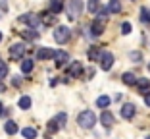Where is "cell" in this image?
Segmentation results:
<instances>
[{
  "label": "cell",
  "mask_w": 150,
  "mask_h": 139,
  "mask_svg": "<svg viewBox=\"0 0 150 139\" xmlns=\"http://www.w3.org/2000/svg\"><path fill=\"white\" fill-rule=\"evenodd\" d=\"M46 130H48V133H56V131H60L62 128L58 126V122H56V120L52 118V120L48 122V126H46Z\"/></svg>",
  "instance_id": "d4e9b609"
},
{
  "label": "cell",
  "mask_w": 150,
  "mask_h": 139,
  "mask_svg": "<svg viewBox=\"0 0 150 139\" xmlns=\"http://www.w3.org/2000/svg\"><path fill=\"white\" fill-rule=\"evenodd\" d=\"M108 12H110L108 8L100 10V12H98V18H96V19H100V21H106V18H108Z\"/></svg>",
  "instance_id": "f1b7e54d"
},
{
  "label": "cell",
  "mask_w": 150,
  "mask_h": 139,
  "mask_svg": "<svg viewBox=\"0 0 150 139\" xmlns=\"http://www.w3.org/2000/svg\"><path fill=\"white\" fill-rule=\"evenodd\" d=\"M18 130H19V128H18V124H16L13 120H8V122L4 124V131H6L8 135H13V133H18Z\"/></svg>",
  "instance_id": "9a60e30c"
},
{
  "label": "cell",
  "mask_w": 150,
  "mask_h": 139,
  "mask_svg": "<svg viewBox=\"0 0 150 139\" xmlns=\"http://www.w3.org/2000/svg\"><path fill=\"white\" fill-rule=\"evenodd\" d=\"M135 112H137V108H135V104H131V103H127V104L121 106V116H123L125 120H131V118L135 116Z\"/></svg>",
  "instance_id": "30bf717a"
},
{
  "label": "cell",
  "mask_w": 150,
  "mask_h": 139,
  "mask_svg": "<svg viewBox=\"0 0 150 139\" xmlns=\"http://www.w3.org/2000/svg\"><path fill=\"white\" fill-rule=\"evenodd\" d=\"M100 122H102V126H104V128H112V126H114V122H115V118H114V114H112V112L104 110L102 116H100Z\"/></svg>",
  "instance_id": "8fae6325"
},
{
  "label": "cell",
  "mask_w": 150,
  "mask_h": 139,
  "mask_svg": "<svg viewBox=\"0 0 150 139\" xmlns=\"http://www.w3.org/2000/svg\"><path fill=\"white\" fill-rule=\"evenodd\" d=\"M121 33H123V35H129V33H131V23L129 21H125L123 25H121Z\"/></svg>",
  "instance_id": "f546056e"
},
{
  "label": "cell",
  "mask_w": 150,
  "mask_h": 139,
  "mask_svg": "<svg viewBox=\"0 0 150 139\" xmlns=\"http://www.w3.org/2000/svg\"><path fill=\"white\" fill-rule=\"evenodd\" d=\"M21 135L25 139H35L37 137V130H35V128H23V130H21Z\"/></svg>",
  "instance_id": "ffe728a7"
},
{
  "label": "cell",
  "mask_w": 150,
  "mask_h": 139,
  "mask_svg": "<svg viewBox=\"0 0 150 139\" xmlns=\"http://www.w3.org/2000/svg\"><path fill=\"white\" fill-rule=\"evenodd\" d=\"M137 87H139V91H141L142 95H146L148 93V87H150V81L146 79V77H141V79L137 81Z\"/></svg>",
  "instance_id": "2e32d148"
},
{
  "label": "cell",
  "mask_w": 150,
  "mask_h": 139,
  "mask_svg": "<svg viewBox=\"0 0 150 139\" xmlns=\"http://www.w3.org/2000/svg\"><path fill=\"white\" fill-rule=\"evenodd\" d=\"M100 56H102V52H100V48H96V46H93V48L88 50V58L91 60H98V62H100Z\"/></svg>",
  "instance_id": "7402d4cb"
},
{
  "label": "cell",
  "mask_w": 150,
  "mask_h": 139,
  "mask_svg": "<svg viewBox=\"0 0 150 139\" xmlns=\"http://www.w3.org/2000/svg\"><path fill=\"white\" fill-rule=\"evenodd\" d=\"M144 103H146V106H150V91L144 95Z\"/></svg>",
  "instance_id": "e575fe53"
},
{
  "label": "cell",
  "mask_w": 150,
  "mask_h": 139,
  "mask_svg": "<svg viewBox=\"0 0 150 139\" xmlns=\"http://www.w3.org/2000/svg\"><path fill=\"white\" fill-rule=\"evenodd\" d=\"M4 114H8V112L4 110V106H2V103H0V116H4Z\"/></svg>",
  "instance_id": "d590c367"
},
{
  "label": "cell",
  "mask_w": 150,
  "mask_h": 139,
  "mask_svg": "<svg viewBox=\"0 0 150 139\" xmlns=\"http://www.w3.org/2000/svg\"><path fill=\"white\" fill-rule=\"evenodd\" d=\"M44 23H46V25H52V23H56V18H54V16H46V18H44Z\"/></svg>",
  "instance_id": "d6a6232c"
},
{
  "label": "cell",
  "mask_w": 150,
  "mask_h": 139,
  "mask_svg": "<svg viewBox=\"0 0 150 139\" xmlns=\"http://www.w3.org/2000/svg\"><path fill=\"white\" fill-rule=\"evenodd\" d=\"M4 89H6V85L2 83V81H0V91H4Z\"/></svg>",
  "instance_id": "8d00e7d4"
},
{
  "label": "cell",
  "mask_w": 150,
  "mask_h": 139,
  "mask_svg": "<svg viewBox=\"0 0 150 139\" xmlns=\"http://www.w3.org/2000/svg\"><path fill=\"white\" fill-rule=\"evenodd\" d=\"M0 41H2V31H0Z\"/></svg>",
  "instance_id": "74e56055"
},
{
  "label": "cell",
  "mask_w": 150,
  "mask_h": 139,
  "mask_svg": "<svg viewBox=\"0 0 150 139\" xmlns=\"http://www.w3.org/2000/svg\"><path fill=\"white\" fill-rule=\"evenodd\" d=\"M21 35L25 37V39H29V41H35V39H39V33H37L35 29H27V31H21Z\"/></svg>",
  "instance_id": "cb8c5ba5"
},
{
  "label": "cell",
  "mask_w": 150,
  "mask_h": 139,
  "mask_svg": "<svg viewBox=\"0 0 150 139\" xmlns=\"http://www.w3.org/2000/svg\"><path fill=\"white\" fill-rule=\"evenodd\" d=\"M69 27L66 25H58L56 27V31H54V41H56L58 45H64V43H67L69 41Z\"/></svg>",
  "instance_id": "3957f363"
},
{
  "label": "cell",
  "mask_w": 150,
  "mask_h": 139,
  "mask_svg": "<svg viewBox=\"0 0 150 139\" xmlns=\"http://www.w3.org/2000/svg\"><path fill=\"white\" fill-rule=\"evenodd\" d=\"M66 73L69 77H81L83 76V64L81 62H71L69 66L66 68Z\"/></svg>",
  "instance_id": "5b68a950"
},
{
  "label": "cell",
  "mask_w": 150,
  "mask_h": 139,
  "mask_svg": "<svg viewBox=\"0 0 150 139\" xmlns=\"http://www.w3.org/2000/svg\"><path fill=\"white\" fill-rule=\"evenodd\" d=\"M91 33H93L94 37L102 35V33H104V21H100V19L93 21V25H91Z\"/></svg>",
  "instance_id": "7c38bea8"
},
{
  "label": "cell",
  "mask_w": 150,
  "mask_h": 139,
  "mask_svg": "<svg viewBox=\"0 0 150 139\" xmlns=\"http://www.w3.org/2000/svg\"><path fill=\"white\" fill-rule=\"evenodd\" d=\"M19 108L21 110H27V108H31V97H27V95H23L21 99H19Z\"/></svg>",
  "instance_id": "44dd1931"
},
{
  "label": "cell",
  "mask_w": 150,
  "mask_h": 139,
  "mask_svg": "<svg viewBox=\"0 0 150 139\" xmlns=\"http://www.w3.org/2000/svg\"><path fill=\"white\" fill-rule=\"evenodd\" d=\"M54 120L58 122V126H60V128H64V126H66V122H67V114L66 112H60V114L54 116Z\"/></svg>",
  "instance_id": "603a6c76"
},
{
  "label": "cell",
  "mask_w": 150,
  "mask_h": 139,
  "mask_svg": "<svg viewBox=\"0 0 150 139\" xmlns=\"http://www.w3.org/2000/svg\"><path fill=\"white\" fill-rule=\"evenodd\" d=\"M98 6H100V2H98V0H88V12H91V14H96Z\"/></svg>",
  "instance_id": "484cf974"
},
{
  "label": "cell",
  "mask_w": 150,
  "mask_h": 139,
  "mask_svg": "<svg viewBox=\"0 0 150 139\" xmlns=\"http://www.w3.org/2000/svg\"><path fill=\"white\" fill-rule=\"evenodd\" d=\"M121 81H123L125 85H137L139 77L135 76V73H131V72H125L123 76H121Z\"/></svg>",
  "instance_id": "4fadbf2b"
},
{
  "label": "cell",
  "mask_w": 150,
  "mask_h": 139,
  "mask_svg": "<svg viewBox=\"0 0 150 139\" xmlns=\"http://www.w3.org/2000/svg\"><path fill=\"white\" fill-rule=\"evenodd\" d=\"M146 139H150V137H146Z\"/></svg>",
  "instance_id": "60d3db41"
},
{
  "label": "cell",
  "mask_w": 150,
  "mask_h": 139,
  "mask_svg": "<svg viewBox=\"0 0 150 139\" xmlns=\"http://www.w3.org/2000/svg\"><path fill=\"white\" fill-rule=\"evenodd\" d=\"M54 54H56V50L40 46V48L35 52V58H37V60H50V58H54Z\"/></svg>",
  "instance_id": "ba28073f"
},
{
  "label": "cell",
  "mask_w": 150,
  "mask_h": 139,
  "mask_svg": "<svg viewBox=\"0 0 150 139\" xmlns=\"http://www.w3.org/2000/svg\"><path fill=\"white\" fill-rule=\"evenodd\" d=\"M66 10H67V18L69 19H77L81 16V12H83V4H81V0H69Z\"/></svg>",
  "instance_id": "7a4b0ae2"
},
{
  "label": "cell",
  "mask_w": 150,
  "mask_h": 139,
  "mask_svg": "<svg viewBox=\"0 0 150 139\" xmlns=\"http://www.w3.org/2000/svg\"><path fill=\"white\" fill-rule=\"evenodd\" d=\"M19 21L29 25L31 29H37L39 27V16H35V14H23V16H19Z\"/></svg>",
  "instance_id": "8992f818"
},
{
  "label": "cell",
  "mask_w": 150,
  "mask_h": 139,
  "mask_svg": "<svg viewBox=\"0 0 150 139\" xmlns=\"http://www.w3.org/2000/svg\"><path fill=\"white\" fill-rule=\"evenodd\" d=\"M25 50H27V46L23 45V43H13V45L10 46V58L12 60H21L23 56H25Z\"/></svg>",
  "instance_id": "277c9868"
},
{
  "label": "cell",
  "mask_w": 150,
  "mask_h": 139,
  "mask_svg": "<svg viewBox=\"0 0 150 139\" xmlns=\"http://www.w3.org/2000/svg\"><path fill=\"white\" fill-rule=\"evenodd\" d=\"M112 66H114V54H112V52H102L100 68L104 70V72H108V70H112Z\"/></svg>",
  "instance_id": "52a82bcc"
},
{
  "label": "cell",
  "mask_w": 150,
  "mask_h": 139,
  "mask_svg": "<svg viewBox=\"0 0 150 139\" xmlns=\"http://www.w3.org/2000/svg\"><path fill=\"white\" fill-rule=\"evenodd\" d=\"M141 21L150 23V16H148V10H146V8H142V10H141Z\"/></svg>",
  "instance_id": "83f0119b"
},
{
  "label": "cell",
  "mask_w": 150,
  "mask_h": 139,
  "mask_svg": "<svg viewBox=\"0 0 150 139\" xmlns=\"http://www.w3.org/2000/svg\"><path fill=\"white\" fill-rule=\"evenodd\" d=\"M129 56H131V60H135V62H139V60L142 58V56H141V52H131Z\"/></svg>",
  "instance_id": "836d02e7"
},
{
  "label": "cell",
  "mask_w": 150,
  "mask_h": 139,
  "mask_svg": "<svg viewBox=\"0 0 150 139\" xmlns=\"http://www.w3.org/2000/svg\"><path fill=\"white\" fill-rule=\"evenodd\" d=\"M77 124H79L83 130H91V128H94V124H96V114H94L93 110H83V112L77 116Z\"/></svg>",
  "instance_id": "6da1fadb"
},
{
  "label": "cell",
  "mask_w": 150,
  "mask_h": 139,
  "mask_svg": "<svg viewBox=\"0 0 150 139\" xmlns=\"http://www.w3.org/2000/svg\"><path fill=\"white\" fill-rule=\"evenodd\" d=\"M108 10H110L112 14H119V12H121V2H119V0H110Z\"/></svg>",
  "instance_id": "d6986e66"
},
{
  "label": "cell",
  "mask_w": 150,
  "mask_h": 139,
  "mask_svg": "<svg viewBox=\"0 0 150 139\" xmlns=\"http://www.w3.org/2000/svg\"><path fill=\"white\" fill-rule=\"evenodd\" d=\"M12 85L13 87H19V85H21V77H19V76H13L12 77Z\"/></svg>",
  "instance_id": "1f68e13d"
},
{
  "label": "cell",
  "mask_w": 150,
  "mask_h": 139,
  "mask_svg": "<svg viewBox=\"0 0 150 139\" xmlns=\"http://www.w3.org/2000/svg\"><path fill=\"white\" fill-rule=\"evenodd\" d=\"M6 76H8V64H6V62H0V81L4 79Z\"/></svg>",
  "instance_id": "4316f807"
},
{
  "label": "cell",
  "mask_w": 150,
  "mask_h": 139,
  "mask_svg": "<svg viewBox=\"0 0 150 139\" xmlns=\"http://www.w3.org/2000/svg\"><path fill=\"white\" fill-rule=\"evenodd\" d=\"M110 103H112V99H110V97H106V95H102V97H98V99H96V106L98 108H108V106H110Z\"/></svg>",
  "instance_id": "ac0fdd59"
},
{
  "label": "cell",
  "mask_w": 150,
  "mask_h": 139,
  "mask_svg": "<svg viewBox=\"0 0 150 139\" xmlns=\"http://www.w3.org/2000/svg\"><path fill=\"white\" fill-rule=\"evenodd\" d=\"M6 12H8V6H6V0H2V2H0V18H2Z\"/></svg>",
  "instance_id": "4dcf8cb0"
},
{
  "label": "cell",
  "mask_w": 150,
  "mask_h": 139,
  "mask_svg": "<svg viewBox=\"0 0 150 139\" xmlns=\"http://www.w3.org/2000/svg\"><path fill=\"white\" fill-rule=\"evenodd\" d=\"M46 139H50V135H48V137H46Z\"/></svg>",
  "instance_id": "ab89813d"
},
{
  "label": "cell",
  "mask_w": 150,
  "mask_h": 139,
  "mask_svg": "<svg viewBox=\"0 0 150 139\" xmlns=\"http://www.w3.org/2000/svg\"><path fill=\"white\" fill-rule=\"evenodd\" d=\"M67 60H69V54H67L66 50H56V54H54V64H56L58 68H62Z\"/></svg>",
  "instance_id": "9c48e42d"
},
{
  "label": "cell",
  "mask_w": 150,
  "mask_h": 139,
  "mask_svg": "<svg viewBox=\"0 0 150 139\" xmlns=\"http://www.w3.org/2000/svg\"><path fill=\"white\" fill-rule=\"evenodd\" d=\"M33 68H35V60H31V58L21 60V72H23V73H31Z\"/></svg>",
  "instance_id": "5bb4252c"
},
{
  "label": "cell",
  "mask_w": 150,
  "mask_h": 139,
  "mask_svg": "<svg viewBox=\"0 0 150 139\" xmlns=\"http://www.w3.org/2000/svg\"><path fill=\"white\" fill-rule=\"evenodd\" d=\"M64 10V2L62 0H50V12L52 14H60Z\"/></svg>",
  "instance_id": "e0dca14e"
},
{
  "label": "cell",
  "mask_w": 150,
  "mask_h": 139,
  "mask_svg": "<svg viewBox=\"0 0 150 139\" xmlns=\"http://www.w3.org/2000/svg\"><path fill=\"white\" fill-rule=\"evenodd\" d=\"M148 70H150V64H148Z\"/></svg>",
  "instance_id": "f35d334b"
}]
</instances>
